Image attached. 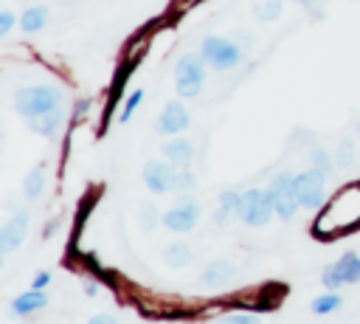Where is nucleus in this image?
<instances>
[{
  "label": "nucleus",
  "instance_id": "obj_4",
  "mask_svg": "<svg viewBox=\"0 0 360 324\" xmlns=\"http://www.w3.org/2000/svg\"><path fill=\"white\" fill-rule=\"evenodd\" d=\"M200 56L205 59V65H211L214 70H233L242 62V48L225 37H205L200 45Z\"/></svg>",
  "mask_w": 360,
  "mask_h": 324
},
{
  "label": "nucleus",
  "instance_id": "obj_29",
  "mask_svg": "<svg viewBox=\"0 0 360 324\" xmlns=\"http://www.w3.org/2000/svg\"><path fill=\"white\" fill-rule=\"evenodd\" d=\"M217 324H262V318L253 313H233V316H222Z\"/></svg>",
  "mask_w": 360,
  "mask_h": 324
},
{
  "label": "nucleus",
  "instance_id": "obj_30",
  "mask_svg": "<svg viewBox=\"0 0 360 324\" xmlns=\"http://www.w3.org/2000/svg\"><path fill=\"white\" fill-rule=\"evenodd\" d=\"M239 192H233V189H225L222 194H219V206H225V208H231V211H236L239 208Z\"/></svg>",
  "mask_w": 360,
  "mask_h": 324
},
{
  "label": "nucleus",
  "instance_id": "obj_26",
  "mask_svg": "<svg viewBox=\"0 0 360 324\" xmlns=\"http://www.w3.org/2000/svg\"><path fill=\"white\" fill-rule=\"evenodd\" d=\"M321 279H323V287H329V290H335V287H340V285H346L343 282V276H340V270H338V265L332 262V265H326L323 268V273H321Z\"/></svg>",
  "mask_w": 360,
  "mask_h": 324
},
{
  "label": "nucleus",
  "instance_id": "obj_12",
  "mask_svg": "<svg viewBox=\"0 0 360 324\" xmlns=\"http://www.w3.org/2000/svg\"><path fill=\"white\" fill-rule=\"evenodd\" d=\"M160 152H163V158H166L169 163H174V166H188L191 158H194V147H191V141H188V138H180V135L169 138V141L163 144Z\"/></svg>",
  "mask_w": 360,
  "mask_h": 324
},
{
  "label": "nucleus",
  "instance_id": "obj_32",
  "mask_svg": "<svg viewBox=\"0 0 360 324\" xmlns=\"http://www.w3.org/2000/svg\"><path fill=\"white\" fill-rule=\"evenodd\" d=\"M231 214H233V211H231V208H225V206H219V208H217V211H214V223H217V225H225V223H228V217H231Z\"/></svg>",
  "mask_w": 360,
  "mask_h": 324
},
{
  "label": "nucleus",
  "instance_id": "obj_23",
  "mask_svg": "<svg viewBox=\"0 0 360 324\" xmlns=\"http://www.w3.org/2000/svg\"><path fill=\"white\" fill-rule=\"evenodd\" d=\"M141 101H143V90L138 87V90H132V93L127 96V101H124V107H121V113H118V121H121V124H127V121L132 118V113L138 110V104H141Z\"/></svg>",
  "mask_w": 360,
  "mask_h": 324
},
{
  "label": "nucleus",
  "instance_id": "obj_21",
  "mask_svg": "<svg viewBox=\"0 0 360 324\" xmlns=\"http://www.w3.org/2000/svg\"><path fill=\"white\" fill-rule=\"evenodd\" d=\"M281 8H284V0H262L256 6V17L270 23V20H278L281 17Z\"/></svg>",
  "mask_w": 360,
  "mask_h": 324
},
{
  "label": "nucleus",
  "instance_id": "obj_20",
  "mask_svg": "<svg viewBox=\"0 0 360 324\" xmlns=\"http://www.w3.org/2000/svg\"><path fill=\"white\" fill-rule=\"evenodd\" d=\"M354 163V141L352 138H343L335 149V166L338 169H349Z\"/></svg>",
  "mask_w": 360,
  "mask_h": 324
},
{
  "label": "nucleus",
  "instance_id": "obj_25",
  "mask_svg": "<svg viewBox=\"0 0 360 324\" xmlns=\"http://www.w3.org/2000/svg\"><path fill=\"white\" fill-rule=\"evenodd\" d=\"M309 163H312V169H318V172L329 175V172H332V166H335V158H329L323 149H309Z\"/></svg>",
  "mask_w": 360,
  "mask_h": 324
},
{
  "label": "nucleus",
  "instance_id": "obj_16",
  "mask_svg": "<svg viewBox=\"0 0 360 324\" xmlns=\"http://www.w3.org/2000/svg\"><path fill=\"white\" fill-rule=\"evenodd\" d=\"M48 304V296L42 293V290H25V293H20V296H14V301H11V313L14 316H28V313H34V310H39V307H45Z\"/></svg>",
  "mask_w": 360,
  "mask_h": 324
},
{
  "label": "nucleus",
  "instance_id": "obj_27",
  "mask_svg": "<svg viewBox=\"0 0 360 324\" xmlns=\"http://www.w3.org/2000/svg\"><path fill=\"white\" fill-rule=\"evenodd\" d=\"M158 223V206L155 203H143L141 206V228L143 231H152Z\"/></svg>",
  "mask_w": 360,
  "mask_h": 324
},
{
  "label": "nucleus",
  "instance_id": "obj_19",
  "mask_svg": "<svg viewBox=\"0 0 360 324\" xmlns=\"http://www.w3.org/2000/svg\"><path fill=\"white\" fill-rule=\"evenodd\" d=\"M42 189H45V169H42V166H34V169L25 175V180H22V192H25L28 200H34V197L42 194Z\"/></svg>",
  "mask_w": 360,
  "mask_h": 324
},
{
  "label": "nucleus",
  "instance_id": "obj_5",
  "mask_svg": "<svg viewBox=\"0 0 360 324\" xmlns=\"http://www.w3.org/2000/svg\"><path fill=\"white\" fill-rule=\"evenodd\" d=\"M292 180H295L292 175L281 172V175H276L273 183L267 186V197H270V203H273V208H276V214H278L281 220H292V214H295L298 206H301Z\"/></svg>",
  "mask_w": 360,
  "mask_h": 324
},
{
  "label": "nucleus",
  "instance_id": "obj_15",
  "mask_svg": "<svg viewBox=\"0 0 360 324\" xmlns=\"http://www.w3.org/2000/svg\"><path fill=\"white\" fill-rule=\"evenodd\" d=\"M233 265L228 262V259H214V262H208L205 265V270H202V282L205 285H211V287H219V285H225V282H231L233 279Z\"/></svg>",
  "mask_w": 360,
  "mask_h": 324
},
{
  "label": "nucleus",
  "instance_id": "obj_33",
  "mask_svg": "<svg viewBox=\"0 0 360 324\" xmlns=\"http://www.w3.org/2000/svg\"><path fill=\"white\" fill-rule=\"evenodd\" d=\"M84 324H118V321H115L110 313H101V316H93V318H90V321H84Z\"/></svg>",
  "mask_w": 360,
  "mask_h": 324
},
{
  "label": "nucleus",
  "instance_id": "obj_7",
  "mask_svg": "<svg viewBox=\"0 0 360 324\" xmlns=\"http://www.w3.org/2000/svg\"><path fill=\"white\" fill-rule=\"evenodd\" d=\"M292 186H295L298 203L304 208H318L323 203V197H326V175L318 172V169H307V172L295 175Z\"/></svg>",
  "mask_w": 360,
  "mask_h": 324
},
{
  "label": "nucleus",
  "instance_id": "obj_31",
  "mask_svg": "<svg viewBox=\"0 0 360 324\" xmlns=\"http://www.w3.org/2000/svg\"><path fill=\"white\" fill-rule=\"evenodd\" d=\"M48 282H51V273H48V270H39V273L34 276V282H31V287H34V290H42V287H45Z\"/></svg>",
  "mask_w": 360,
  "mask_h": 324
},
{
  "label": "nucleus",
  "instance_id": "obj_38",
  "mask_svg": "<svg viewBox=\"0 0 360 324\" xmlns=\"http://www.w3.org/2000/svg\"><path fill=\"white\" fill-rule=\"evenodd\" d=\"M59 3H68V0H59Z\"/></svg>",
  "mask_w": 360,
  "mask_h": 324
},
{
  "label": "nucleus",
  "instance_id": "obj_18",
  "mask_svg": "<svg viewBox=\"0 0 360 324\" xmlns=\"http://www.w3.org/2000/svg\"><path fill=\"white\" fill-rule=\"evenodd\" d=\"M335 265H338L343 282H360V256L354 251H346Z\"/></svg>",
  "mask_w": 360,
  "mask_h": 324
},
{
  "label": "nucleus",
  "instance_id": "obj_6",
  "mask_svg": "<svg viewBox=\"0 0 360 324\" xmlns=\"http://www.w3.org/2000/svg\"><path fill=\"white\" fill-rule=\"evenodd\" d=\"M273 211H276V208H273V203H270V197H267V189H264V192H262V189H248V192H242L236 214H239V220H245L248 225H256V228L264 225Z\"/></svg>",
  "mask_w": 360,
  "mask_h": 324
},
{
  "label": "nucleus",
  "instance_id": "obj_36",
  "mask_svg": "<svg viewBox=\"0 0 360 324\" xmlns=\"http://www.w3.org/2000/svg\"><path fill=\"white\" fill-rule=\"evenodd\" d=\"M292 3H298V6H304V8H312V6H315V0H292Z\"/></svg>",
  "mask_w": 360,
  "mask_h": 324
},
{
  "label": "nucleus",
  "instance_id": "obj_3",
  "mask_svg": "<svg viewBox=\"0 0 360 324\" xmlns=\"http://www.w3.org/2000/svg\"><path fill=\"white\" fill-rule=\"evenodd\" d=\"M205 82V59L200 54H183L180 62L174 65V90L180 99H194L200 96Z\"/></svg>",
  "mask_w": 360,
  "mask_h": 324
},
{
  "label": "nucleus",
  "instance_id": "obj_9",
  "mask_svg": "<svg viewBox=\"0 0 360 324\" xmlns=\"http://www.w3.org/2000/svg\"><path fill=\"white\" fill-rule=\"evenodd\" d=\"M172 175H174V163H169L166 158H163V161L152 158V161L143 163V183H146V189H149L152 194H166V192H172Z\"/></svg>",
  "mask_w": 360,
  "mask_h": 324
},
{
  "label": "nucleus",
  "instance_id": "obj_8",
  "mask_svg": "<svg viewBox=\"0 0 360 324\" xmlns=\"http://www.w3.org/2000/svg\"><path fill=\"white\" fill-rule=\"evenodd\" d=\"M188 124H191L188 107H186L180 99H174V101H166V104H163V110H160V116H158V121H155V130H158V135L174 138V135H180L183 130H188Z\"/></svg>",
  "mask_w": 360,
  "mask_h": 324
},
{
  "label": "nucleus",
  "instance_id": "obj_14",
  "mask_svg": "<svg viewBox=\"0 0 360 324\" xmlns=\"http://www.w3.org/2000/svg\"><path fill=\"white\" fill-rule=\"evenodd\" d=\"M62 107H56V110H48V113H42V116H37V118H28V127L37 132V135H42V138H53L56 135V130L62 127Z\"/></svg>",
  "mask_w": 360,
  "mask_h": 324
},
{
  "label": "nucleus",
  "instance_id": "obj_34",
  "mask_svg": "<svg viewBox=\"0 0 360 324\" xmlns=\"http://www.w3.org/2000/svg\"><path fill=\"white\" fill-rule=\"evenodd\" d=\"M90 107H93V104H90V99H82V101L76 104L73 116H76V118H82V116H87V110H90Z\"/></svg>",
  "mask_w": 360,
  "mask_h": 324
},
{
  "label": "nucleus",
  "instance_id": "obj_13",
  "mask_svg": "<svg viewBox=\"0 0 360 324\" xmlns=\"http://www.w3.org/2000/svg\"><path fill=\"white\" fill-rule=\"evenodd\" d=\"M48 23H51V8H48V6H28V8L20 14V28H22V34H37V31H42Z\"/></svg>",
  "mask_w": 360,
  "mask_h": 324
},
{
  "label": "nucleus",
  "instance_id": "obj_2",
  "mask_svg": "<svg viewBox=\"0 0 360 324\" xmlns=\"http://www.w3.org/2000/svg\"><path fill=\"white\" fill-rule=\"evenodd\" d=\"M14 107L22 118H37L48 110L62 107V87L56 85H28L14 93Z\"/></svg>",
  "mask_w": 360,
  "mask_h": 324
},
{
  "label": "nucleus",
  "instance_id": "obj_24",
  "mask_svg": "<svg viewBox=\"0 0 360 324\" xmlns=\"http://www.w3.org/2000/svg\"><path fill=\"white\" fill-rule=\"evenodd\" d=\"M338 307H340V296H338V293H323V296H318V299L312 301V310L321 313V316H326V313H332V310H338Z\"/></svg>",
  "mask_w": 360,
  "mask_h": 324
},
{
  "label": "nucleus",
  "instance_id": "obj_1",
  "mask_svg": "<svg viewBox=\"0 0 360 324\" xmlns=\"http://www.w3.org/2000/svg\"><path fill=\"white\" fill-rule=\"evenodd\" d=\"M329 223H332V228H329L326 237H332V234H346V231H352V228L360 225V183H352V186L340 189V192L326 203V208H323V214H321V220H318V225H315V234H321Z\"/></svg>",
  "mask_w": 360,
  "mask_h": 324
},
{
  "label": "nucleus",
  "instance_id": "obj_37",
  "mask_svg": "<svg viewBox=\"0 0 360 324\" xmlns=\"http://www.w3.org/2000/svg\"><path fill=\"white\" fill-rule=\"evenodd\" d=\"M357 132H360V124H357Z\"/></svg>",
  "mask_w": 360,
  "mask_h": 324
},
{
  "label": "nucleus",
  "instance_id": "obj_11",
  "mask_svg": "<svg viewBox=\"0 0 360 324\" xmlns=\"http://www.w3.org/2000/svg\"><path fill=\"white\" fill-rule=\"evenodd\" d=\"M25 234H28V211H17V214L3 225V231H0V251H3V254L17 251V248L22 245V239H25Z\"/></svg>",
  "mask_w": 360,
  "mask_h": 324
},
{
  "label": "nucleus",
  "instance_id": "obj_28",
  "mask_svg": "<svg viewBox=\"0 0 360 324\" xmlns=\"http://www.w3.org/2000/svg\"><path fill=\"white\" fill-rule=\"evenodd\" d=\"M14 25H20V17H17L14 11L3 8V11H0V37L6 39V37L11 34V28H14Z\"/></svg>",
  "mask_w": 360,
  "mask_h": 324
},
{
  "label": "nucleus",
  "instance_id": "obj_17",
  "mask_svg": "<svg viewBox=\"0 0 360 324\" xmlns=\"http://www.w3.org/2000/svg\"><path fill=\"white\" fill-rule=\"evenodd\" d=\"M163 259H166V265H172V268H186V265H191L194 254H191V248H188L186 242H172V245H166Z\"/></svg>",
  "mask_w": 360,
  "mask_h": 324
},
{
  "label": "nucleus",
  "instance_id": "obj_10",
  "mask_svg": "<svg viewBox=\"0 0 360 324\" xmlns=\"http://www.w3.org/2000/svg\"><path fill=\"white\" fill-rule=\"evenodd\" d=\"M160 220H163V225H166L169 231L186 234V231H191L194 223H197V203H194L191 197H186V200H180L177 206H172Z\"/></svg>",
  "mask_w": 360,
  "mask_h": 324
},
{
  "label": "nucleus",
  "instance_id": "obj_22",
  "mask_svg": "<svg viewBox=\"0 0 360 324\" xmlns=\"http://www.w3.org/2000/svg\"><path fill=\"white\" fill-rule=\"evenodd\" d=\"M194 183H197V177L186 166H174V175H172V189L174 192H188V189H194Z\"/></svg>",
  "mask_w": 360,
  "mask_h": 324
},
{
  "label": "nucleus",
  "instance_id": "obj_35",
  "mask_svg": "<svg viewBox=\"0 0 360 324\" xmlns=\"http://www.w3.org/2000/svg\"><path fill=\"white\" fill-rule=\"evenodd\" d=\"M96 290H98V287H96V282H90V279H87V282H84V293H87V296H96Z\"/></svg>",
  "mask_w": 360,
  "mask_h": 324
}]
</instances>
